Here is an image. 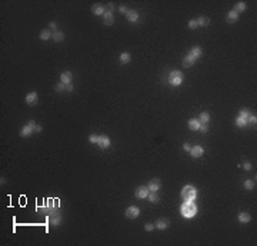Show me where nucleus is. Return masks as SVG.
Here are the masks:
<instances>
[{
  "label": "nucleus",
  "instance_id": "nucleus-35",
  "mask_svg": "<svg viewBox=\"0 0 257 246\" xmlns=\"http://www.w3.org/2000/svg\"><path fill=\"white\" fill-rule=\"evenodd\" d=\"M154 227H156V226H154L153 223H146V225H144V230H146V232H151Z\"/></svg>",
  "mask_w": 257,
  "mask_h": 246
},
{
  "label": "nucleus",
  "instance_id": "nucleus-6",
  "mask_svg": "<svg viewBox=\"0 0 257 246\" xmlns=\"http://www.w3.org/2000/svg\"><path fill=\"white\" fill-rule=\"evenodd\" d=\"M147 188H149L150 192H157V190L161 188V183H160V180L157 179V177H154V179H151L149 182V184H147Z\"/></svg>",
  "mask_w": 257,
  "mask_h": 246
},
{
  "label": "nucleus",
  "instance_id": "nucleus-2",
  "mask_svg": "<svg viewBox=\"0 0 257 246\" xmlns=\"http://www.w3.org/2000/svg\"><path fill=\"white\" fill-rule=\"evenodd\" d=\"M182 198H183V200H186V202H193V200L197 198V190L194 189V186L186 184L182 189Z\"/></svg>",
  "mask_w": 257,
  "mask_h": 246
},
{
  "label": "nucleus",
  "instance_id": "nucleus-30",
  "mask_svg": "<svg viewBox=\"0 0 257 246\" xmlns=\"http://www.w3.org/2000/svg\"><path fill=\"white\" fill-rule=\"evenodd\" d=\"M236 125H237L238 128H243V126H246L247 125V119L241 118V116H238L237 119H236Z\"/></svg>",
  "mask_w": 257,
  "mask_h": 246
},
{
  "label": "nucleus",
  "instance_id": "nucleus-16",
  "mask_svg": "<svg viewBox=\"0 0 257 246\" xmlns=\"http://www.w3.org/2000/svg\"><path fill=\"white\" fill-rule=\"evenodd\" d=\"M237 219H238V222L240 223H248L250 220H252V216H250L247 212H240Z\"/></svg>",
  "mask_w": 257,
  "mask_h": 246
},
{
  "label": "nucleus",
  "instance_id": "nucleus-3",
  "mask_svg": "<svg viewBox=\"0 0 257 246\" xmlns=\"http://www.w3.org/2000/svg\"><path fill=\"white\" fill-rule=\"evenodd\" d=\"M168 83L172 86H180L183 83V73L180 70H173L168 75Z\"/></svg>",
  "mask_w": 257,
  "mask_h": 246
},
{
  "label": "nucleus",
  "instance_id": "nucleus-17",
  "mask_svg": "<svg viewBox=\"0 0 257 246\" xmlns=\"http://www.w3.org/2000/svg\"><path fill=\"white\" fill-rule=\"evenodd\" d=\"M127 20L129 22H131V23H134V22H137V19H139V13L136 12V10H127Z\"/></svg>",
  "mask_w": 257,
  "mask_h": 246
},
{
  "label": "nucleus",
  "instance_id": "nucleus-22",
  "mask_svg": "<svg viewBox=\"0 0 257 246\" xmlns=\"http://www.w3.org/2000/svg\"><path fill=\"white\" fill-rule=\"evenodd\" d=\"M190 54H192L194 59H199V57L203 54V50H201V47H199V46H194V47L190 50Z\"/></svg>",
  "mask_w": 257,
  "mask_h": 246
},
{
  "label": "nucleus",
  "instance_id": "nucleus-24",
  "mask_svg": "<svg viewBox=\"0 0 257 246\" xmlns=\"http://www.w3.org/2000/svg\"><path fill=\"white\" fill-rule=\"evenodd\" d=\"M199 122L200 123H209L210 122V114H209V112H201L200 116H199Z\"/></svg>",
  "mask_w": 257,
  "mask_h": 246
},
{
  "label": "nucleus",
  "instance_id": "nucleus-32",
  "mask_svg": "<svg viewBox=\"0 0 257 246\" xmlns=\"http://www.w3.org/2000/svg\"><path fill=\"white\" fill-rule=\"evenodd\" d=\"M199 130H200L201 133H207V130H209V126H207V123H201L200 128H199Z\"/></svg>",
  "mask_w": 257,
  "mask_h": 246
},
{
  "label": "nucleus",
  "instance_id": "nucleus-5",
  "mask_svg": "<svg viewBox=\"0 0 257 246\" xmlns=\"http://www.w3.org/2000/svg\"><path fill=\"white\" fill-rule=\"evenodd\" d=\"M139 215H140V209L137 208V206H129V208L126 209V218L136 219Z\"/></svg>",
  "mask_w": 257,
  "mask_h": 246
},
{
  "label": "nucleus",
  "instance_id": "nucleus-14",
  "mask_svg": "<svg viewBox=\"0 0 257 246\" xmlns=\"http://www.w3.org/2000/svg\"><path fill=\"white\" fill-rule=\"evenodd\" d=\"M49 222L53 225V226H57V225H60V222H61V215L59 212L57 213H54V215H51L50 218H49Z\"/></svg>",
  "mask_w": 257,
  "mask_h": 246
},
{
  "label": "nucleus",
  "instance_id": "nucleus-18",
  "mask_svg": "<svg viewBox=\"0 0 257 246\" xmlns=\"http://www.w3.org/2000/svg\"><path fill=\"white\" fill-rule=\"evenodd\" d=\"M194 62H196V59H194V57H193L192 54L189 53V54H187V56L183 59V66H184V67H190V66H193V65H194Z\"/></svg>",
  "mask_w": 257,
  "mask_h": 246
},
{
  "label": "nucleus",
  "instance_id": "nucleus-9",
  "mask_svg": "<svg viewBox=\"0 0 257 246\" xmlns=\"http://www.w3.org/2000/svg\"><path fill=\"white\" fill-rule=\"evenodd\" d=\"M97 145L102 147V149H107V147L110 146V139H109L107 136H104V135H103V136H99Z\"/></svg>",
  "mask_w": 257,
  "mask_h": 246
},
{
  "label": "nucleus",
  "instance_id": "nucleus-8",
  "mask_svg": "<svg viewBox=\"0 0 257 246\" xmlns=\"http://www.w3.org/2000/svg\"><path fill=\"white\" fill-rule=\"evenodd\" d=\"M71 79H73V75H71V72H69V70L63 72V73L60 75V82L61 83H64V85L71 83Z\"/></svg>",
  "mask_w": 257,
  "mask_h": 246
},
{
  "label": "nucleus",
  "instance_id": "nucleus-42",
  "mask_svg": "<svg viewBox=\"0 0 257 246\" xmlns=\"http://www.w3.org/2000/svg\"><path fill=\"white\" fill-rule=\"evenodd\" d=\"M119 12H120V13H127V9L124 6H120V7H119Z\"/></svg>",
  "mask_w": 257,
  "mask_h": 246
},
{
  "label": "nucleus",
  "instance_id": "nucleus-28",
  "mask_svg": "<svg viewBox=\"0 0 257 246\" xmlns=\"http://www.w3.org/2000/svg\"><path fill=\"white\" fill-rule=\"evenodd\" d=\"M130 59H131V56L129 52H123L122 54H120V62H122V63H129Z\"/></svg>",
  "mask_w": 257,
  "mask_h": 246
},
{
  "label": "nucleus",
  "instance_id": "nucleus-23",
  "mask_svg": "<svg viewBox=\"0 0 257 246\" xmlns=\"http://www.w3.org/2000/svg\"><path fill=\"white\" fill-rule=\"evenodd\" d=\"M51 34H53V32H51L50 29H44V30L40 32V39L42 40H49L51 37Z\"/></svg>",
  "mask_w": 257,
  "mask_h": 246
},
{
  "label": "nucleus",
  "instance_id": "nucleus-43",
  "mask_svg": "<svg viewBox=\"0 0 257 246\" xmlns=\"http://www.w3.org/2000/svg\"><path fill=\"white\" fill-rule=\"evenodd\" d=\"M66 90H67V92H71V90H73V85H71V83L66 85Z\"/></svg>",
  "mask_w": 257,
  "mask_h": 246
},
{
  "label": "nucleus",
  "instance_id": "nucleus-34",
  "mask_svg": "<svg viewBox=\"0 0 257 246\" xmlns=\"http://www.w3.org/2000/svg\"><path fill=\"white\" fill-rule=\"evenodd\" d=\"M63 90H66V85L64 83H57L56 85V92H63Z\"/></svg>",
  "mask_w": 257,
  "mask_h": 246
},
{
  "label": "nucleus",
  "instance_id": "nucleus-40",
  "mask_svg": "<svg viewBox=\"0 0 257 246\" xmlns=\"http://www.w3.org/2000/svg\"><path fill=\"white\" fill-rule=\"evenodd\" d=\"M114 7H116V6H114V3H109V5H107V12H112V13H113Z\"/></svg>",
  "mask_w": 257,
  "mask_h": 246
},
{
  "label": "nucleus",
  "instance_id": "nucleus-4",
  "mask_svg": "<svg viewBox=\"0 0 257 246\" xmlns=\"http://www.w3.org/2000/svg\"><path fill=\"white\" fill-rule=\"evenodd\" d=\"M149 193H150V190H149L147 186H140V188H137V189H136L134 196L137 199H144V198L149 196Z\"/></svg>",
  "mask_w": 257,
  "mask_h": 246
},
{
  "label": "nucleus",
  "instance_id": "nucleus-39",
  "mask_svg": "<svg viewBox=\"0 0 257 246\" xmlns=\"http://www.w3.org/2000/svg\"><path fill=\"white\" fill-rule=\"evenodd\" d=\"M252 169V163L250 162H244V170H250Z\"/></svg>",
  "mask_w": 257,
  "mask_h": 246
},
{
  "label": "nucleus",
  "instance_id": "nucleus-31",
  "mask_svg": "<svg viewBox=\"0 0 257 246\" xmlns=\"http://www.w3.org/2000/svg\"><path fill=\"white\" fill-rule=\"evenodd\" d=\"M199 24H197V19H192V20H189V27L190 29H196Z\"/></svg>",
  "mask_w": 257,
  "mask_h": 246
},
{
  "label": "nucleus",
  "instance_id": "nucleus-33",
  "mask_svg": "<svg viewBox=\"0 0 257 246\" xmlns=\"http://www.w3.org/2000/svg\"><path fill=\"white\" fill-rule=\"evenodd\" d=\"M240 116L244 118V119H247L248 116H250V112H248L247 109H241V110H240Z\"/></svg>",
  "mask_w": 257,
  "mask_h": 246
},
{
  "label": "nucleus",
  "instance_id": "nucleus-11",
  "mask_svg": "<svg viewBox=\"0 0 257 246\" xmlns=\"http://www.w3.org/2000/svg\"><path fill=\"white\" fill-rule=\"evenodd\" d=\"M103 20H104V24L112 26V24L114 23V16H113L112 12H107V10H106V13L103 14Z\"/></svg>",
  "mask_w": 257,
  "mask_h": 246
},
{
  "label": "nucleus",
  "instance_id": "nucleus-25",
  "mask_svg": "<svg viewBox=\"0 0 257 246\" xmlns=\"http://www.w3.org/2000/svg\"><path fill=\"white\" fill-rule=\"evenodd\" d=\"M197 24H199V26H209V24H210V19L206 17V16L197 17Z\"/></svg>",
  "mask_w": 257,
  "mask_h": 246
},
{
  "label": "nucleus",
  "instance_id": "nucleus-1",
  "mask_svg": "<svg viewBox=\"0 0 257 246\" xmlns=\"http://www.w3.org/2000/svg\"><path fill=\"white\" fill-rule=\"evenodd\" d=\"M180 213H182L183 218H186V219L194 218V216L197 215L196 203H193V202H186V200H184V203L180 206Z\"/></svg>",
  "mask_w": 257,
  "mask_h": 246
},
{
  "label": "nucleus",
  "instance_id": "nucleus-37",
  "mask_svg": "<svg viewBox=\"0 0 257 246\" xmlns=\"http://www.w3.org/2000/svg\"><path fill=\"white\" fill-rule=\"evenodd\" d=\"M97 139H99L97 135H90V136H89V142L94 145V143H97Z\"/></svg>",
  "mask_w": 257,
  "mask_h": 246
},
{
  "label": "nucleus",
  "instance_id": "nucleus-19",
  "mask_svg": "<svg viewBox=\"0 0 257 246\" xmlns=\"http://www.w3.org/2000/svg\"><path fill=\"white\" fill-rule=\"evenodd\" d=\"M51 39H53L54 42H63V40H64V33H63L61 30H56V32H53V34H51Z\"/></svg>",
  "mask_w": 257,
  "mask_h": 246
},
{
  "label": "nucleus",
  "instance_id": "nucleus-26",
  "mask_svg": "<svg viewBox=\"0 0 257 246\" xmlns=\"http://www.w3.org/2000/svg\"><path fill=\"white\" fill-rule=\"evenodd\" d=\"M246 10V3L244 2H238L237 5L234 6V12L236 13H240V12H244Z\"/></svg>",
  "mask_w": 257,
  "mask_h": 246
},
{
  "label": "nucleus",
  "instance_id": "nucleus-15",
  "mask_svg": "<svg viewBox=\"0 0 257 246\" xmlns=\"http://www.w3.org/2000/svg\"><path fill=\"white\" fill-rule=\"evenodd\" d=\"M92 12H93L96 16H102V14L106 13V7L103 5H94L93 7H92Z\"/></svg>",
  "mask_w": 257,
  "mask_h": 246
},
{
  "label": "nucleus",
  "instance_id": "nucleus-7",
  "mask_svg": "<svg viewBox=\"0 0 257 246\" xmlns=\"http://www.w3.org/2000/svg\"><path fill=\"white\" fill-rule=\"evenodd\" d=\"M154 226L157 227L159 230H166L168 226H170V222H168V219H166V218H161V219H159L157 222L154 223Z\"/></svg>",
  "mask_w": 257,
  "mask_h": 246
},
{
  "label": "nucleus",
  "instance_id": "nucleus-12",
  "mask_svg": "<svg viewBox=\"0 0 257 246\" xmlns=\"http://www.w3.org/2000/svg\"><path fill=\"white\" fill-rule=\"evenodd\" d=\"M237 20H238V13H236L234 10H230L227 16H226V22L227 23H236Z\"/></svg>",
  "mask_w": 257,
  "mask_h": 246
},
{
  "label": "nucleus",
  "instance_id": "nucleus-10",
  "mask_svg": "<svg viewBox=\"0 0 257 246\" xmlns=\"http://www.w3.org/2000/svg\"><path fill=\"white\" fill-rule=\"evenodd\" d=\"M203 153H204V150H203V147H201L200 145L193 146L192 149H190V155H192V157H200V156H203Z\"/></svg>",
  "mask_w": 257,
  "mask_h": 246
},
{
  "label": "nucleus",
  "instance_id": "nucleus-20",
  "mask_svg": "<svg viewBox=\"0 0 257 246\" xmlns=\"http://www.w3.org/2000/svg\"><path fill=\"white\" fill-rule=\"evenodd\" d=\"M36 102H37V93H36V92H30V93L26 96V103L34 104Z\"/></svg>",
  "mask_w": 257,
  "mask_h": 246
},
{
  "label": "nucleus",
  "instance_id": "nucleus-36",
  "mask_svg": "<svg viewBox=\"0 0 257 246\" xmlns=\"http://www.w3.org/2000/svg\"><path fill=\"white\" fill-rule=\"evenodd\" d=\"M256 122H257V118H256V116L250 114V116L247 118V123H252V125H254V126H256Z\"/></svg>",
  "mask_w": 257,
  "mask_h": 246
},
{
  "label": "nucleus",
  "instance_id": "nucleus-21",
  "mask_svg": "<svg viewBox=\"0 0 257 246\" xmlns=\"http://www.w3.org/2000/svg\"><path fill=\"white\" fill-rule=\"evenodd\" d=\"M201 123L199 122V119H190L189 120V128L192 129V130H199Z\"/></svg>",
  "mask_w": 257,
  "mask_h": 246
},
{
  "label": "nucleus",
  "instance_id": "nucleus-38",
  "mask_svg": "<svg viewBox=\"0 0 257 246\" xmlns=\"http://www.w3.org/2000/svg\"><path fill=\"white\" fill-rule=\"evenodd\" d=\"M49 29H50V30H53V32H56V30H59V29H57L56 22H51V23L49 24Z\"/></svg>",
  "mask_w": 257,
  "mask_h": 246
},
{
  "label": "nucleus",
  "instance_id": "nucleus-41",
  "mask_svg": "<svg viewBox=\"0 0 257 246\" xmlns=\"http://www.w3.org/2000/svg\"><path fill=\"white\" fill-rule=\"evenodd\" d=\"M183 149H184V150H186V152H190V149H192V146H190L189 143H184V145H183Z\"/></svg>",
  "mask_w": 257,
  "mask_h": 246
},
{
  "label": "nucleus",
  "instance_id": "nucleus-27",
  "mask_svg": "<svg viewBox=\"0 0 257 246\" xmlns=\"http://www.w3.org/2000/svg\"><path fill=\"white\" fill-rule=\"evenodd\" d=\"M254 186H256V180H253V179H247L246 182H244V188H246L247 190L254 189Z\"/></svg>",
  "mask_w": 257,
  "mask_h": 246
},
{
  "label": "nucleus",
  "instance_id": "nucleus-29",
  "mask_svg": "<svg viewBox=\"0 0 257 246\" xmlns=\"http://www.w3.org/2000/svg\"><path fill=\"white\" fill-rule=\"evenodd\" d=\"M147 198H149L150 203H157V202H159V196H157V193H156V192H150Z\"/></svg>",
  "mask_w": 257,
  "mask_h": 246
},
{
  "label": "nucleus",
  "instance_id": "nucleus-13",
  "mask_svg": "<svg viewBox=\"0 0 257 246\" xmlns=\"http://www.w3.org/2000/svg\"><path fill=\"white\" fill-rule=\"evenodd\" d=\"M33 132H34V129H33L30 125H26V126H23L22 130H20V136H22V137H29Z\"/></svg>",
  "mask_w": 257,
  "mask_h": 246
}]
</instances>
